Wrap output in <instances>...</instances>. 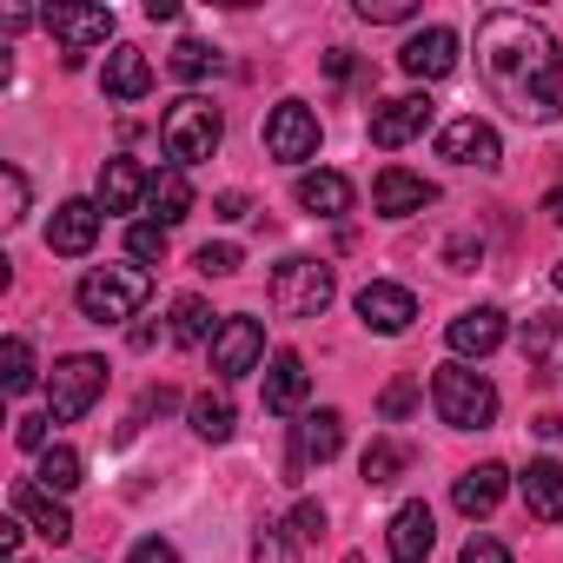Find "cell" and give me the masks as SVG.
Segmentation results:
<instances>
[{
	"mask_svg": "<svg viewBox=\"0 0 563 563\" xmlns=\"http://www.w3.org/2000/svg\"><path fill=\"white\" fill-rule=\"evenodd\" d=\"M477 74L517 120L550 126L563 113V47L543 21L517 8H490L477 21Z\"/></svg>",
	"mask_w": 563,
	"mask_h": 563,
	"instance_id": "1",
	"label": "cell"
},
{
	"mask_svg": "<svg viewBox=\"0 0 563 563\" xmlns=\"http://www.w3.org/2000/svg\"><path fill=\"white\" fill-rule=\"evenodd\" d=\"M146 292H153V278H146V265H93L87 278H80V312L93 319V325H126L140 306H146Z\"/></svg>",
	"mask_w": 563,
	"mask_h": 563,
	"instance_id": "2",
	"label": "cell"
},
{
	"mask_svg": "<svg viewBox=\"0 0 563 563\" xmlns=\"http://www.w3.org/2000/svg\"><path fill=\"white\" fill-rule=\"evenodd\" d=\"M219 140H225V120H219V107H212V100H199V93L173 100V107H166V120H159V146H166V159H173V166H199V159H212V153H219Z\"/></svg>",
	"mask_w": 563,
	"mask_h": 563,
	"instance_id": "3",
	"label": "cell"
},
{
	"mask_svg": "<svg viewBox=\"0 0 563 563\" xmlns=\"http://www.w3.org/2000/svg\"><path fill=\"white\" fill-rule=\"evenodd\" d=\"M431 405H438V418H444L451 431H484V424L497 418V385H490L484 372H471V365H438Z\"/></svg>",
	"mask_w": 563,
	"mask_h": 563,
	"instance_id": "4",
	"label": "cell"
},
{
	"mask_svg": "<svg viewBox=\"0 0 563 563\" xmlns=\"http://www.w3.org/2000/svg\"><path fill=\"white\" fill-rule=\"evenodd\" d=\"M272 312L278 319H319L325 306H332V292H339V278H332V265L325 258H286L272 272Z\"/></svg>",
	"mask_w": 563,
	"mask_h": 563,
	"instance_id": "5",
	"label": "cell"
},
{
	"mask_svg": "<svg viewBox=\"0 0 563 563\" xmlns=\"http://www.w3.org/2000/svg\"><path fill=\"white\" fill-rule=\"evenodd\" d=\"M100 391H107V358L74 352V358H60L54 378H47V418H54V424H74V418L93 411Z\"/></svg>",
	"mask_w": 563,
	"mask_h": 563,
	"instance_id": "6",
	"label": "cell"
},
{
	"mask_svg": "<svg viewBox=\"0 0 563 563\" xmlns=\"http://www.w3.org/2000/svg\"><path fill=\"white\" fill-rule=\"evenodd\" d=\"M41 27L60 41L67 67H80L93 47L113 41V8H74V0H67V8H47V14H41Z\"/></svg>",
	"mask_w": 563,
	"mask_h": 563,
	"instance_id": "7",
	"label": "cell"
},
{
	"mask_svg": "<svg viewBox=\"0 0 563 563\" xmlns=\"http://www.w3.org/2000/svg\"><path fill=\"white\" fill-rule=\"evenodd\" d=\"M265 153L286 159V166L312 159V153H319V113H312L306 100H278L272 120H265Z\"/></svg>",
	"mask_w": 563,
	"mask_h": 563,
	"instance_id": "8",
	"label": "cell"
},
{
	"mask_svg": "<svg viewBox=\"0 0 563 563\" xmlns=\"http://www.w3.org/2000/svg\"><path fill=\"white\" fill-rule=\"evenodd\" d=\"M438 153H444V159H457V166H484V173H497V166H504V140H497V126H490V120H477V113L451 120V126L438 133Z\"/></svg>",
	"mask_w": 563,
	"mask_h": 563,
	"instance_id": "9",
	"label": "cell"
},
{
	"mask_svg": "<svg viewBox=\"0 0 563 563\" xmlns=\"http://www.w3.org/2000/svg\"><path fill=\"white\" fill-rule=\"evenodd\" d=\"M431 93H398V100H385V107H372V146H411L424 126H431Z\"/></svg>",
	"mask_w": 563,
	"mask_h": 563,
	"instance_id": "10",
	"label": "cell"
},
{
	"mask_svg": "<svg viewBox=\"0 0 563 563\" xmlns=\"http://www.w3.org/2000/svg\"><path fill=\"white\" fill-rule=\"evenodd\" d=\"M258 358H265V325L258 319H225L219 325V339H212V372L219 378H245V372H258Z\"/></svg>",
	"mask_w": 563,
	"mask_h": 563,
	"instance_id": "11",
	"label": "cell"
},
{
	"mask_svg": "<svg viewBox=\"0 0 563 563\" xmlns=\"http://www.w3.org/2000/svg\"><path fill=\"white\" fill-rule=\"evenodd\" d=\"M358 319H365V332H378V339H398V332H411V319H418V299H411L405 286H391V278H372V286L358 292Z\"/></svg>",
	"mask_w": 563,
	"mask_h": 563,
	"instance_id": "12",
	"label": "cell"
},
{
	"mask_svg": "<svg viewBox=\"0 0 563 563\" xmlns=\"http://www.w3.org/2000/svg\"><path fill=\"white\" fill-rule=\"evenodd\" d=\"M431 199H438V186H431L424 173L385 166V173L372 179V212H378V219H411V212H424Z\"/></svg>",
	"mask_w": 563,
	"mask_h": 563,
	"instance_id": "13",
	"label": "cell"
},
{
	"mask_svg": "<svg viewBox=\"0 0 563 563\" xmlns=\"http://www.w3.org/2000/svg\"><path fill=\"white\" fill-rule=\"evenodd\" d=\"M93 239H100V206H93V199H67V206H54V219H47V245H54L60 258H87Z\"/></svg>",
	"mask_w": 563,
	"mask_h": 563,
	"instance_id": "14",
	"label": "cell"
},
{
	"mask_svg": "<svg viewBox=\"0 0 563 563\" xmlns=\"http://www.w3.org/2000/svg\"><path fill=\"white\" fill-rule=\"evenodd\" d=\"M345 451V418L325 405V411H306L299 418V431H292V464L306 471V464H332Z\"/></svg>",
	"mask_w": 563,
	"mask_h": 563,
	"instance_id": "15",
	"label": "cell"
},
{
	"mask_svg": "<svg viewBox=\"0 0 563 563\" xmlns=\"http://www.w3.org/2000/svg\"><path fill=\"white\" fill-rule=\"evenodd\" d=\"M398 67H405L411 80H444V74L457 67V34H451V27H424V34H411L405 54H398Z\"/></svg>",
	"mask_w": 563,
	"mask_h": 563,
	"instance_id": "16",
	"label": "cell"
},
{
	"mask_svg": "<svg viewBox=\"0 0 563 563\" xmlns=\"http://www.w3.org/2000/svg\"><path fill=\"white\" fill-rule=\"evenodd\" d=\"M306 391H312V372H306L299 352L265 358V411H306Z\"/></svg>",
	"mask_w": 563,
	"mask_h": 563,
	"instance_id": "17",
	"label": "cell"
},
{
	"mask_svg": "<svg viewBox=\"0 0 563 563\" xmlns=\"http://www.w3.org/2000/svg\"><path fill=\"white\" fill-rule=\"evenodd\" d=\"M444 339H451V352H457V358H490V352L504 345V312H497V306H471V312H457V319H451V332H444Z\"/></svg>",
	"mask_w": 563,
	"mask_h": 563,
	"instance_id": "18",
	"label": "cell"
},
{
	"mask_svg": "<svg viewBox=\"0 0 563 563\" xmlns=\"http://www.w3.org/2000/svg\"><path fill=\"white\" fill-rule=\"evenodd\" d=\"M14 517H21L27 530H41L47 543H67V537H74L67 504H60L54 490H41V484H14Z\"/></svg>",
	"mask_w": 563,
	"mask_h": 563,
	"instance_id": "19",
	"label": "cell"
},
{
	"mask_svg": "<svg viewBox=\"0 0 563 563\" xmlns=\"http://www.w3.org/2000/svg\"><path fill=\"white\" fill-rule=\"evenodd\" d=\"M431 543H438V517H431V504H398V517H391V563H424L431 556Z\"/></svg>",
	"mask_w": 563,
	"mask_h": 563,
	"instance_id": "20",
	"label": "cell"
},
{
	"mask_svg": "<svg viewBox=\"0 0 563 563\" xmlns=\"http://www.w3.org/2000/svg\"><path fill=\"white\" fill-rule=\"evenodd\" d=\"M517 490H523V510H530L537 523H563V464H556V457H537V464L517 477Z\"/></svg>",
	"mask_w": 563,
	"mask_h": 563,
	"instance_id": "21",
	"label": "cell"
},
{
	"mask_svg": "<svg viewBox=\"0 0 563 563\" xmlns=\"http://www.w3.org/2000/svg\"><path fill=\"white\" fill-rule=\"evenodd\" d=\"M504 484H510L504 464H471V471L451 484V504H457L464 517H490V510L504 504Z\"/></svg>",
	"mask_w": 563,
	"mask_h": 563,
	"instance_id": "22",
	"label": "cell"
},
{
	"mask_svg": "<svg viewBox=\"0 0 563 563\" xmlns=\"http://www.w3.org/2000/svg\"><path fill=\"white\" fill-rule=\"evenodd\" d=\"M100 87H107L113 100H146V93H153V60H146L140 47H113L107 67H100Z\"/></svg>",
	"mask_w": 563,
	"mask_h": 563,
	"instance_id": "23",
	"label": "cell"
},
{
	"mask_svg": "<svg viewBox=\"0 0 563 563\" xmlns=\"http://www.w3.org/2000/svg\"><path fill=\"white\" fill-rule=\"evenodd\" d=\"M146 212H153V225H179V219L192 212V179H186V166H166V173L146 179Z\"/></svg>",
	"mask_w": 563,
	"mask_h": 563,
	"instance_id": "24",
	"label": "cell"
},
{
	"mask_svg": "<svg viewBox=\"0 0 563 563\" xmlns=\"http://www.w3.org/2000/svg\"><path fill=\"white\" fill-rule=\"evenodd\" d=\"M352 179L345 173H299V206L312 212V219H345L352 212Z\"/></svg>",
	"mask_w": 563,
	"mask_h": 563,
	"instance_id": "25",
	"label": "cell"
},
{
	"mask_svg": "<svg viewBox=\"0 0 563 563\" xmlns=\"http://www.w3.org/2000/svg\"><path fill=\"white\" fill-rule=\"evenodd\" d=\"M146 179H153V173H140L133 159H107V166H100V212H133V206H146Z\"/></svg>",
	"mask_w": 563,
	"mask_h": 563,
	"instance_id": "26",
	"label": "cell"
},
{
	"mask_svg": "<svg viewBox=\"0 0 563 563\" xmlns=\"http://www.w3.org/2000/svg\"><path fill=\"white\" fill-rule=\"evenodd\" d=\"M192 431H199L206 444H225V438L239 431V411H232V398H225V391H199V398H192Z\"/></svg>",
	"mask_w": 563,
	"mask_h": 563,
	"instance_id": "27",
	"label": "cell"
},
{
	"mask_svg": "<svg viewBox=\"0 0 563 563\" xmlns=\"http://www.w3.org/2000/svg\"><path fill=\"white\" fill-rule=\"evenodd\" d=\"M80 471H87V464H80V451H74V444H47V451H41L34 484H41V490H54V497H67V490H80Z\"/></svg>",
	"mask_w": 563,
	"mask_h": 563,
	"instance_id": "28",
	"label": "cell"
},
{
	"mask_svg": "<svg viewBox=\"0 0 563 563\" xmlns=\"http://www.w3.org/2000/svg\"><path fill=\"white\" fill-rule=\"evenodd\" d=\"M199 339H219V325H212V306L199 292H186V299H173V345H199Z\"/></svg>",
	"mask_w": 563,
	"mask_h": 563,
	"instance_id": "29",
	"label": "cell"
},
{
	"mask_svg": "<svg viewBox=\"0 0 563 563\" xmlns=\"http://www.w3.org/2000/svg\"><path fill=\"white\" fill-rule=\"evenodd\" d=\"M405 464H411V451H405L398 438H378V444L365 451V484H398Z\"/></svg>",
	"mask_w": 563,
	"mask_h": 563,
	"instance_id": "30",
	"label": "cell"
},
{
	"mask_svg": "<svg viewBox=\"0 0 563 563\" xmlns=\"http://www.w3.org/2000/svg\"><path fill=\"white\" fill-rule=\"evenodd\" d=\"M252 563H299V537H292V523H258V537H252Z\"/></svg>",
	"mask_w": 563,
	"mask_h": 563,
	"instance_id": "31",
	"label": "cell"
},
{
	"mask_svg": "<svg viewBox=\"0 0 563 563\" xmlns=\"http://www.w3.org/2000/svg\"><path fill=\"white\" fill-rule=\"evenodd\" d=\"M0 385H8V398L34 391V345L27 339H8V352H0Z\"/></svg>",
	"mask_w": 563,
	"mask_h": 563,
	"instance_id": "32",
	"label": "cell"
},
{
	"mask_svg": "<svg viewBox=\"0 0 563 563\" xmlns=\"http://www.w3.org/2000/svg\"><path fill=\"white\" fill-rule=\"evenodd\" d=\"M166 67H173V74H179V80H206V74H219V54H212V47H206V41H179V47H173V60H166Z\"/></svg>",
	"mask_w": 563,
	"mask_h": 563,
	"instance_id": "33",
	"label": "cell"
},
{
	"mask_svg": "<svg viewBox=\"0 0 563 563\" xmlns=\"http://www.w3.org/2000/svg\"><path fill=\"white\" fill-rule=\"evenodd\" d=\"M517 345H523V358H530V365H543V358H550V345H556V312H530V319H523V332H517Z\"/></svg>",
	"mask_w": 563,
	"mask_h": 563,
	"instance_id": "34",
	"label": "cell"
},
{
	"mask_svg": "<svg viewBox=\"0 0 563 563\" xmlns=\"http://www.w3.org/2000/svg\"><path fill=\"white\" fill-rule=\"evenodd\" d=\"M0 219H8V225L27 219V173L21 166H0Z\"/></svg>",
	"mask_w": 563,
	"mask_h": 563,
	"instance_id": "35",
	"label": "cell"
},
{
	"mask_svg": "<svg viewBox=\"0 0 563 563\" xmlns=\"http://www.w3.org/2000/svg\"><path fill=\"white\" fill-rule=\"evenodd\" d=\"M126 252H133L140 265H153V258H166V225H153V219H140V225L126 232Z\"/></svg>",
	"mask_w": 563,
	"mask_h": 563,
	"instance_id": "36",
	"label": "cell"
},
{
	"mask_svg": "<svg viewBox=\"0 0 563 563\" xmlns=\"http://www.w3.org/2000/svg\"><path fill=\"white\" fill-rule=\"evenodd\" d=\"M192 265H199L206 278H232V272H239V245H212V239H206V245L192 252Z\"/></svg>",
	"mask_w": 563,
	"mask_h": 563,
	"instance_id": "37",
	"label": "cell"
},
{
	"mask_svg": "<svg viewBox=\"0 0 563 563\" xmlns=\"http://www.w3.org/2000/svg\"><path fill=\"white\" fill-rule=\"evenodd\" d=\"M358 21L391 27V21H418V8H411V0H358Z\"/></svg>",
	"mask_w": 563,
	"mask_h": 563,
	"instance_id": "38",
	"label": "cell"
},
{
	"mask_svg": "<svg viewBox=\"0 0 563 563\" xmlns=\"http://www.w3.org/2000/svg\"><path fill=\"white\" fill-rule=\"evenodd\" d=\"M444 258H451V272H477V258H484V239H471V232H457V239L444 245Z\"/></svg>",
	"mask_w": 563,
	"mask_h": 563,
	"instance_id": "39",
	"label": "cell"
},
{
	"mask_svg": "<svg viewBox=\"0 0 563 563\" xmlns=\"http://www.w3.org/2000/svg\"><path fill=\"white\" fill-rule=\"evenodd\" d=\"M292 537H325V504H312V497H306V504L292 510Z\"/></svg>",
	"mask_w": 563,
	"mask_h": 563,
	"instance_id": "40",
	"label": "cell"
},
{
	"mask_svg": "<svg viewBox=\"0 0 563 563\" xmlns=\"http://www.w3.org/2000/svg\"><path fill=\"white\" fill-rule=\"evenodd\" d=\"M464 563H510V550H504L497 537H484V530H477V537L464 543Z\"/></svg>",
	"mask_w": 563,
	"mask_h": 563,
	"instance_id": "41",
	"label": "cell"
},
{
	"mask_svg": "<svg viewBox=\"0 0 563 563\" xmlns=\"http://www.w3.org/2000/svg\"><path fill=\"white\" fill-rule=\"evenodd\" d=\"M418 405V385L411 378H398V385H385V418H405Z\"/></svg>",
	"mask_w": 563,
	"mask_h": 563,
	"instance_id": "42",
	"label": "cell"
},
{
	"mask_svg": "<svg viewBox=\"0 0 563 563\" xmlns=\"http://www.w3.org/2000/svg\"><path fill=\"white\" fill-rule=\"evenodd\" d=\"M133 563H179V550H173L166 537H140V543H133Z\"/></svg>",
	"mask_w": 563,
	"mask_h": 563,
	"instance_id": "43",
	"label": "cell"
},
{
	"mask_svg": "<svg viewBox=\"0 0 563 563\" xmlns=\"http://www.w3.org/2000/svg\"><path fill=\"white\" fill-rule=\"evenodd\" d=\"M47 424H54V418H21V424H14V438H21L27 451H47Z\"/></svg>",
	"mask_w": 563,
	"mask_h": 563,
	"instance_id": "44",
	"label": "cell"
},
{
	"mask_svg": "<svg viewBox=\"0 0 563 563\" xmlns=\"http://www.w3.org/2000/svg\"><path fill=\"white\" fill-rule=\"evenodd\" d=\"M212 212H219V219H245V212H252V199H245V192H219V199H212Z\"/></svg>",
	"mask_w": 563,
	"mask_h": 563,
	"instance_id": "45",
	"label": "cell"
},
{
	"mask_svg": "<svg viewBox=\"0 0 563 563\" xmlns=\"http://www.w3.org/2000/svg\"><path fill=\"white\" fill-rule=\"evenodd\" d=\"M21 537H27V523H21V517L0 523V543H8V556H21Z\"/></svg>",
	"mask_w": 563,
	"mask_h": 563,
	"instance_id": "46",
	"label": "cell"
},
{
	"mask_svg": "<svg viewBox=\"0 0 563 563\" xmlns=\"http://www.w3.org/2000/svg\"><path fill=\"white\" fill-rule=\"evenodd\" d=\"M325 67H332V80H352V54H345V47H332Z\"/></svg>",
	"mask_w": 563,
	"mask_h": 563,
	"instance_id": "47",
	"label": "cell"
},
{
	"mask_svg": "<svg viewBox=\"0 0 563 563\" xmlns=\"http://www.w3.org/2000/svg\"><path fill=\"white\" fill-rule=\"evenodd\" d=\"M550 219H556V225H563V192H550Z\"/></svg>",
	"mask_w": 563,
	"mask_h": 563,
	"instance_id": "48",
	"label": "cell"
},
{
	"mask_svg": "<svg viewBox=\"0 0 563 563\" xmlns=\"http://www.w3.org/2000/svg\"><path fill=\"white\" fill-rule=\"evenodd\" d=\"M556 292H563V265H556Z\"/></svg>",
	"mask_w": 563,
	"mask_h": 563,
	"instance_id": "49",
	"label": "cell"
},
{
	"mask_svg": "<svg viewBox=\"0 0 563 563\" xmlns=\"http://www.w3.org/2000/svg\"><path fill=\"white\" fill-rule=\"evenodd\" d=\"M345 563H365V556H345Z\"/></svg>",
	"mask_w": 563,
	"mask_h": 563,
	"instance_id": "50",
	"label": "cell"
},
{
	"mask_svg": "<svg viewBox=\"0 0 563 563\" xmlns=\"http://www.w3.org/2000/svg\"><path fill=\"white\" fill-rule=\"evenodd\" d=\"M14 563H27V556H14Z\"/></svg>",
	"mask_w": 563,
	"mask_h": 563,
	"instance_id": "51",
	"label": "cell"
}]
</instances>
